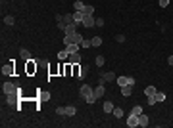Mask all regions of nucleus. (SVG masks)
I'll use <instances>...</instances> for the list:
<instances>
[{"label": "nucleus", "instance_id": "obj_13", "mask_svg": "<svg viewBox=\"0 0 173 128\" xmlns=\"http://www.w3.org/2000/svg\"><path fill=\"white\" fill-rule=\"evenodd\" d=\"M65 34H75V32H77V23H69V25H67V27H65Z\"/></svg>", "mask_w": 173, "mask_h": 128}, {"label": "nucleus", "instance_id": "obj_39", "mask_svg": "<svg viewBox=\"0 0 173 128\" xmlns=\"http://www.w3.org/2000/svg\"><path fill=\"white\" fill-rule=\"evenodd\" d=\"M158 4H160V8H167L169 6V0H160Z\"/></svg>", "mask_w": 173, "mask_h": 128}, {"label": "nucleus", "instance_id": "obj_10", "mask_svg": "<svg viewBox=\"0 0 173 128\" xmlns=\"http://www.w3.org/2000/svg\"><path fill=\"white\" fill-rule=\"evenodd\" d=\"M19 58L23 59V61H29V59H31V52L27 50V48H21V50H19Z\"/></svg>", "mask_w": 173, "mask_h": 128}, {"label": "nucleus", "instance_id": "obj_35", "mask_svg": "<svg viewBox=\"0 0 173 128\" xmlns=\"http://www.w3.org/2000/svg\"><path fill=\"white\" fill-rule=\"evenodd\" d=\"M48 73H50V75H56V73H60V67H56V65H52L50 69H48Z\"/></svg>", "mask_w": 173, "mask_h": 128}, {"label": "nucleus", "instance_id": "obj_27", "mask_svg": "<svg viewBox=\"0 0 173 128\" xmlns=\"http://www.w3.org/2000/svg\"><path fill=\"white\" fill-rule=\"evenodd\" d=\"M141 113H142V107H141V105H135V107L131 109V115H137V117H139Z\"/></svg>", "mask_w": 173, "mask_h": 128}, {"label": "nucleus", "instance_id": "obj_18", "mask_svg": "<svg viewBox=\"0 0 173 128\" xmlns=\"http://www.w3.org/2000/svg\"><path fill=\"white\" fill-rule=\"evenodd\" d=\"M65 50L69 54H75V52H79V44H65Z\"/></svg>", "mask_w": 173, "mask_h": 128}, {"label": "nucleus", "instance_id": "obj_38", "mask_svg": "<svg viewBox=\"0 0 173 128\" xmlns=\"http://www.w3.org/2000/svg\"><path fill=\"white\" fill-rule=\"evenodd\" d=\"M85 101H87V103H94V101H96V96H94V94H90V96L87 97Z\"/></svg>", "mask_w": 173, "mask_h": 128}, {"label": "nucleus", "instance_id": "obj_31", "mask_svg": "<svg viewBox=\"0 0 173 128\" xmlns=\"http://www.w3.org/2000/svg\"><path fill=\"white\" fill-rule=\"evenodd\" d=\"M90 42H92V46H100L102 44V38L100 36H94V38H90Z\"/></svg>", "mask_w": 173, "mask_h": 128}, {"label": "nucleus", "instance_id": "obj_22", "mask_svg": "<svg viewBox=\"0 0 173 128\" xmlns=\"http://www.w3.org/2000/svg\"><path fill=\"white\" fill-rule=\"evenodd\" d=\"M75 113H77V109L73 107V105H67V107H65V115L67 117H73Z\"/></svg>", "mask_w": 173, "mask_h": 128}, {"label": "nucleus", "instance_id": "obj_32", "mask_svg": "<svg viewBox=\"0 0 173 128\" xmlns=\"http://www.w3.org/2000/svg\"><path fill=\"white\" fill-rule=\"evenodd\" d=\"M156 99L158 101H166V94L164 92H156Z\"/></svg>", "mask_w": 173, "mask_h": 128}, {"label": "nucleus", "instance_id": "obj_21", "mask_svg": "<svg viewBox=\"0 0 173 128\" xmlns=\"http://www.w3.org/2000/svg\"><path fill=\"white\" fill-rule=\"evenodd\" d=\"M67 58H69V52L67 50H62V52H58V59H62V61H67Z\"/></svg>", "mask_w": 173, "mask_h": 128}, {"label": "nucleus", "instance_id": "obj_16", "mask_svg": "<svg viewBox=\"0 0 173 128\" xmlns=\"http://www.w3.org/2000/svg\"><path fill=\"white\" fill-rule=\"evenodd\" d=\"M121 94L125 97H129L131 94H133V86H129V84H127V86H121Z\"/></svg>", "mask_w": 173, "mask_h": 128}, {"label": "nucleus", "instance_id": "obj_25", "mask_svg": "<svg viewBox=\"0 0 173 128\" xmlns=\"http://www.w3.org/2000/svg\"><path fill=\"white\" fill-rule=\"evenodd\" d=\"M104 111H106V113H114V103L106 101V103H104Z\"/></svg>", "mask_w": 173, "mask_h": 128}, {"label": "nucleus", "instance_id": "obj_34", "mask_svg": "<svg viewBox=\"0 0 173 128\" xmlns=\"http://www.w3.org/2000/svg\"><path fill=\"white\" fill-rule=\"evenodd\" d=\"M92 46V42L90 40H87V38H83V42H81V48H90Z\"/></svg>", "mask_w": 173, "mask_h": 128}, {"label": "nucleus", "instance_id": "obj_19", "mask_svg": "<svg viewBox=\"0 0 173 128\" xmlns=\"http://www.w3.org/2000/svg\"><path fill=\"white\" fill-rule=\"evenodd\" d=\"M69 75H73V63H65V73H64V77H69Z\"/></svg>", "mask_w": 173, "mask_h": 128}, {"label": "nucleus", "instance_id": "obj_37", "mask_svg": "<svg viewBox=\"0 0 173 128\" xmlns=\"http://www.w3.org/2000/svg\"><path fill=\"white\" fill-rule=\"evenodd\" d=\"M115 42H119V44L125 42V34H115Z\"/></svg>", "mask_w": 173, "mask_h": 128}, {"label": "nucleus", "instance_id": "obj_6", "mask_svg": "<svg viewBox=\"0 0 173 128\" xmlns=\"http://www.w3.org/2000/svg\"><path fill=\"white\" fill-rule=\"evenodd\" d=\"M90 94H92V88H90L89 84H83V86L79 88V96L83 97V99H87V97H89Z\"/></svg>", "mask_w": 173, "mask_h": 128}, {"label": "nucleus", "instance_id": "obj_28", "mask_svg": "<svg viewBox=\"0 0 173 128\" xmlns=\"http://www.w3.org/2000/svg\"><path fill=\"white\" fill-rule=\"evenodd\" d=\"M81 73V63H73V77H79Z\"/></svg>", "mask_w": 173, "mask_h": 128}, {"label": "nucleus", "instance_id": "obj_11", "mask_svg": "<svg viewBox=\"0 0 173 128\" xmlns=\"http://www.w3.org/2000/svg\"><path fill=\"white\" fill-rule=\"evenodd\" d=\"M83 17H85V13L75 10V13H73V21H75L77 25H83Z\"/></svg>", "mask_w": 173, "mask_h": 128}, {"label": "nucleus", "instance_id": "obj_12", "mask_svg": "<svg viewBox=\"0 0 173 128\" xmlns=\"http://www.w3.org/2000/svg\"><path fill=\"white\" fill-rule=\"evenodd\" d=\"M69 63H81V54L75 52V54H69V58H67Z\"/></svg>", "mask_w": 173, "mask_h": 128}, {"label": "nucleus", "instance_id": "obj_15", "mask_svg": "<svg viewBox=\"0 0 173 128\" xmlns=\"http://www.w3.org/2000/svg\"><path fill=\"white\" fill-rule=\"evenodd\" d=\"M89 69H90L89 65H83V67H81V73H79V77H77V78H79V80L87 78V73H89Z\"/></svg>", "mask_w": 173, "mask_h": 128}, {"label": "nucleus", "instance_id": "obj_2", "mask_svg": "<svg viewBox=\"0 0 173 128\" xmlns=\"http://www.w3.org/2000/svg\"><path fill=\"white\" fill-rule=\"evenodd\" d=\"M37 69H38V59L31 58L29 61H25V73H27V75H35Z\"/></svg>", "mask_w": 173, "mask_h": 128}, {"label": "nucleus", "instance_id": "obj_7", "mask_svg": "<svg viewBox=\"0 0 173 128\" xmlns=\"http://www.w3.org/2000/svg\"><path fill=\"white\" fill-rule=\"evenodd\" d=\"M92 25H96L94 15H89V13H85V17H83V27H92Z\"/></svg>", "mask_w": 173, "mask_h": 128}, {"label": "nucleus", "instance_id": "obj_29", "mask_svg": "<svg viewBox=\"0 0 173 128\" xmlns=\"http://www.w3.org/2000/svg\"><path fill=\"white\" fill-rule=\"evenodd\" d=\"M83 13H89V15H92V13H94V6L87 4V6H85V10H83Z\"/></svg>", "mask_w": 173, "mask_h": 128}, {"label": "nucleus", "instance_id": "obj_33", "mask_svg": "<svg viewBox=\"0 0 173 128\" xmlns=\"http://www.w3.org/2000/svg\"><path fill=\"white\" fill-rule=\"evenodd\" d=\"M117 84L119 86H127V77H119L117 78Z\"/></svg>", "mask_w": 173, "mask_h": 128}, {"label": "nucleus", "instance_id": "obj_26", "mask_svg": "<svg viewBox=\"0 0 173 128\" xmlns=\"http://www.w3.org/2000/svg\"><path fill=\"white\" fill-rule=\"evenodd\" d=\"M4 23H6V25H8V27H12V25H13V23H15V19H13L12 15H4Z\"/></svg>", "mask_w": 173, "mask_h": 128}, {"label": "nucleus", "instance_id": "obj_23", "mask_svg": "<svg viewBox=\"0 0 173 128\" xmlns=\"http://www.w3.org/2000/svg\"><path fill=\"white\" fill-rule=\"evenodd\" d=\"M156 92H158V90L154 88V86H148V88L144 90V96H146V97H150V96H154V94H156Z\"/></svg>", "mask_w": 173, "mask_h": 128}, {"label": "nucleus", "instance_id": "obj_42", "mask_svg": "<svg viewBox=\"0 0 173 128\" xmlns=\"http://www.w3.org/2000/svg\"><path fill=\"white\" fill-rule=\"evenodd\" d=\"M167 63H169V65L173 67V56H169V58H167Z\"/></svg>", "mask_w": 173, "mask_h": 128}, {"label": "nucleus", "instance_id": "obj_36", "mask_svg": "<svg viewBox=\"0 0 173 128\" xmlns=\"http://www.w3.org/2000/svg\"><path fill=\"white\" fill-rule=\"evenodd\" d=\"M156 103H158V99H156V94H154V96L148 97V105H156Z\"/></svg>", "mask_w": 173, "mask_h": 128}, {"label": "nucleus", "instance_id": "obj_3", "mask_svg": "<svg viewBox=\"0 0 173 128\" xmlns=\"http://www.w3.org/2000/svg\"><path fill=\"white\" fill-rule=\"evenodd\" d=\"M2 75H4V77H13V75H15V61H13V59L8 65L2 67Z\"/></svg>", "mask_w": 173, "mask_h": 128}, {"label": "nucleus", "instance_id": "obj_9", "mask_svg": "<svg viewBox=\"0 0 173 128\" xmlns=\"http://www.w3.org/2000/svg\"><path fill=\"white\" fill-rule=\"evenodd\" d=\"M92 94L96 96V99H100V97L106 94V90H104V84H98V86H96V90H92Z\"/></svg>", "mask_w": 173, "mask_h": 128}, {"label": "nucleus", "instance_id": "obj_24", "mask_svg": "<svg viewBox=\"0 0 173 128\" xmlns=\"http://www.w3.org/2000/svg\"><path fill=\"white\" fill-rule=\"evenodd\" d=\"M123 113H125V111H123L121 107H114V117H115V119H121Z\"/></svg>", "mask_w": 173, "mask_h": 128}, {"label": "nucleus", "instance_id": "obj_17", "mask_svg": "<svg viewBox=\"0 0 173 128\" xmlns=\"http://www.w3.org/2000/svg\"><path fill=\"white\" fill-rule=\"evenodd\" d=\"M73 6H75V10H77V12H83L87 4H85L83 0H75V2H73Z\"/></svg>", "mask_w": 173, "mask_h": 128}, {"label": "nucleus", "instance_id": "obj_1", "mask_svg": "<svg viewBox=\"0 0 173 128\" xmlns=\"http://www.w3.org/2000/svg\"><path fill=\"white\" fill-rule=\"evenodd\" d=\"M81 42H83V36L79 32H75V34H65L64 36V44H79L81 46Z\"/></svg>", "mask_w": 173, "mask_h": 128}, {"label": "nucleus", "instance_id": "obj_8", "mask_svg": "<svg viewBox=\"0 0 173 128\" xmlns=\"http://www.w3.org/2000/svg\"><path fill=\"white\" fill-rule=\"evenodd\" d=\"M127 126H131V128L139 126V117H137V115H131V113H129V117H127Z\"/></svg>", "mask_w": 173, "mask_h": 128}, {"label": "nucleus", "instance_id": "obj_41", "mask_svg": "<svg viewBox=\"0 0 173 128\" xmlns=\"http://www.w3.org/2000/svg\"><path fill=\"white\" fill-rule=\"evenodd\" d=\"M96 25H98V27L104 25V19H102V17H96Z\"/></svg>", "mask_w": 173, "mask_h": 128}, {"label": "nucleus", "instance_id": "obj_40", "mask_svg": "<svg viewBox=\"0 0 173 128\" xmlns=\"http://www.w3.org/2000/svg\"><path fill=\"white\" fill-rule=\"evenodd\" d=\"M56 113L58 115H65V107H56Z\"/></svg>", "mask_w": 173, "mask_h": 128}, {"label": "nucleus", "instance_id": "obj_30", "mask_svg": "<svg viewBox=\"0 0 173 128\" xmlns=\"http://www.w3.org/2000/svg\"><path fill=\"white\" fill-rule=\"evenodd\" d=\"M104 63H106V59H104V56H96V67H102Z\"/></svg>", "mask_w": 173, "mask_h": 128}, {"label": "nucleus", "instance_id": "obj_4", "mask_svg": "<svg viewBox=\"0 0 173 128\" xmlns=\"http://www.w3.org/2000/svg\"><path fill=\"white\" fill-rule=\"evenodd\" d=\"M19 90V84H15V82H4L2 84V92H4V94H13V92H18Z\"/></svg>", "mask_w": 173, "mask_h": 128}, {"label": "nucleus", "instance_id": "obj_5", "mask_svg": "<svg viewBox=\"0 0 173 128\" xmlns=\"http://www.w3.org/2000/svg\"><path fill=\"white\" fill-rule=\"evenodd\" d=\"M115 80V75L112 73V71H108V73H102L100 75V80H98V84H104V82H114Z\"/></svg>", "mask_w": 173, "mask_h": 128}, {"label": "nucleus", "instance_id": "obj_14", "mask_svg": "<svg viewBox=\"0 0 173 128\" xmlns=\"http://www.w3.org/2000/svg\"><path fill=\"white\" fill-rule=\"evenodd\" d=\"M150 122H148V117L144 115V113H141L139 115V126H148Z\"/></svg>", "mask_w": 173, "mask_h": 128}, {"label": "nucleus", "instance_id": "obj_20", "mask_svg": "<svg viewBox=\"0 0 173 128\" xmlns=\"http://www.w3.org/2000/svg\"><path fill=\"white\" fill-rule=\"evenodd\" d=\"M38 99H40V101H48V99H50V94H48V92H40V90H38Z\"/></svg>", "mask_w": 173, "mask_h": 128}]
</instances>
